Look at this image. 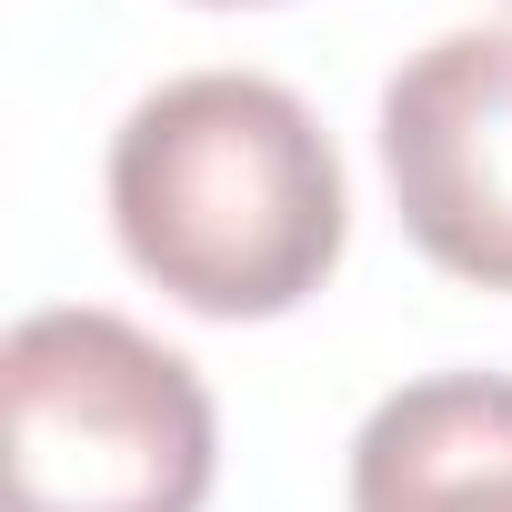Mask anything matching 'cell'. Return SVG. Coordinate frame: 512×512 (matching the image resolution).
I'll return each instance as SVG.
<instances>
[{
  "mask_svg": "<svg viewBox=\"0 0 512 512\" xmlns=\"http://www.w3.org/2000/svg\"><path fill=\"white\" fill-rule=\"evenodd\" d=\"M352 512H512V372H432L372 402Z\"/></svg>",
  "mask_w": 512,
  "mask_h": 512,
  "instance_id": "277c9868",
  "label": "cell"
},
{
  "mask_svg": "<svg viewBox=\"0 0 512 512\" xmlns=\"http://www.w3.org/2000/svg\"><path fill=\"white\" fill-rule=\"evenodd\" d=\"M382 171L402 231L452 282L512 292V21L442 31L382 91Z\"/></svg>",
  "mask_w": 512,
  "mask_h": 512,
  "instance_id": "3957f363",
  "label": "cell"
},
{
  "mask_svg": "<svg viewBox=\"0 0 512 512\" xmlns=\"http://www.w3.org/2000/svg\"><path fill=\"white\" fill-rule=\"evenodd\" d=\"M111 231L171 302L272 322L342 262L352 191L302 91L262 71H181L111 131Z\"/></svg>",
  "mask_w": 512,
  "mask_h": 512,
  "instance_id": "6da1fadb",
  "label": "cell"
},
{
  "mask_svg": "<svg viewBox=\"0 0 512 512\" xmlns=\"http://www.w3.org/2000/svg\"><path fill=\"white\" fill-rule=\"evenodd\" d=\"M221 422L201 372L121 312H31L0 342L11 512H201Z\"/></svg>",
  "mask_w": 512,
  "mask_h": 512,
  "instance_id": "7a4b0ae2",
  "label": "cell"
},
{
  "mask_svg": "<svg viewBox=\"0 0 512 512\" xmlns=\"http://www.w3.org/2000/svg\"><path fill=\"white\" fill-rule=\"evenodd\" d=\"M201 11H241V0H201Z\"/></svg>",
  "mask_w": 512,
  "mask_h": 512,
  "instance_id": "5b68a950",
  "label": "cell"
}]
</instances>
